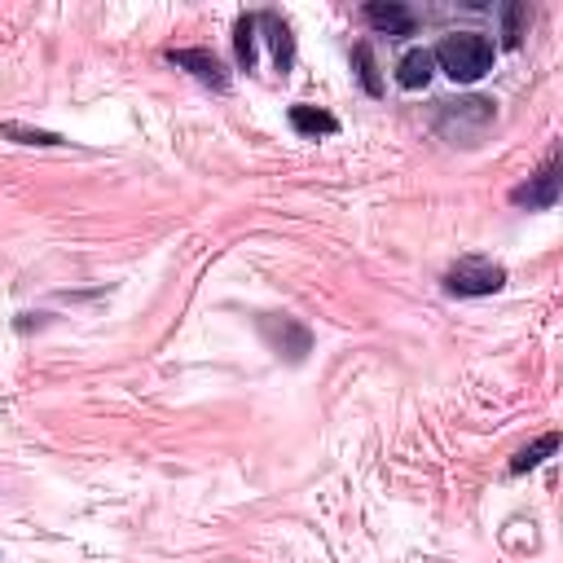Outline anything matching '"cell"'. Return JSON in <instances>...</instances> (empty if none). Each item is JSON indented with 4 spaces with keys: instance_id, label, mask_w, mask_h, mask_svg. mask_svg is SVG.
Masks as SVG:
<instances>
[{
    "instance_id": "12",
    "label": "cell",
    "mask_w": 563,
    "mask_h": 563,
    "mask_svg": "<svg viewBox=\"0 0 563 563\" xmlns=\"http://www.w3.org/2000/svg\"><path fill=\"white\" fill-rule=\"evenodd\" d=\"M352 62H356V75H361L365 92H369V97H383V79H378V66H374V48H369L365 40L352 48Z\"/></svg>"
},
{
    "instance_id": "13",
    "label": "cell",
    "mask_w": 563,
    "mask_h": 563,
    "mask_svg": "<svg viewBox=\"0 0 563 563\" xmlns=\"http://www.w3.org/2000/svg\"><path fill=\"white\" fill-rule=\"evenodd\" d=\"M523 22H528V4H501V44L515 48L523 40Z\"/></svg>"
},
{
    "instance_id": "5",
    "label": "cell",
    "mask_w": 563,
    "mask_h": 563,
    "mask_svg": "<svg viewBox=\"0 0 563 563\" xmlns=\"http://www.w3.org/2000/svg\"><path fill=\"white\" fill-rule=\"evenodd\" d=\"M167 62L189 70L198 84H207L216 92H229V70H224V62L211 48H167Z\"/></svg>"
},
{
    "instance_id": "3",
    "label": "cell",
    "mask_w": 563,
    "mask_h": 563,
    "mask_svg": "<svg viewBox=\"0 0 563 563\" xmlns=\"http://www.w3.org/2000/svg\"><path fill=\"white\" fill-rule=\"evenodd\" d=\"M466 123H471V136H479L488 123H493V101L488 97H462V101H440V132L444 136H466Z\"/></svg>"
},
{
    "instance_id": "4",
    "label": "cell",
    "mask_w": 563,
    "mask_h": 563,
    "mask_svg": "<svg viewBox=\"0 0 563 563\" xmlns=\"http://www.w3.org/2000/svg\"><path fill=\"white\" fill-rule=\"evenodd\" d=\"M559 189H563V163L554 154L537 176H528V185H515L510 189V202L515 207H528V211H545V207L559 202Z\"/></svg>"
},
{
    "instance_id": "14",
    "label": "cell",
    "mask_w": 563,
    "mask_h": 563,
    "mask_svg": "<svg viewBox=\"0 0 563 563\" xmlns=\"http://www.w3.org/2000/svg\"><path fill=\"white\" fill-rule=\"evenodd\" d=\"M0 132H4L9 141H22V145H66V136L44 132V128H22V123H4Z\"/></svg>"
},
{
    "instance_id": "10",
    "label": "cell",
    "mask_w": 563,
    "mask_h": 563,
    "mask_svg": "<svg viewBox=\"0 0 563 563\" xmlns=\"http://www.w3.org/2000/svg\"><path fill=\"white\" fill-rule=\"evenodd\" d=\"M559 449V431H545L541 440H532V444H523L515 457H510V475H523V471H532V466H541L550 453Z\"/></svg>"
},
{
    "instance_id": "8",
    "label": "cell",
    "mask_w": 563,
    "mask_h": 563,
    "mask_svg": "<svg viewBox=\"0 0 563 563\" xmlns=\"http://www.w3.org/2000/svg\"><path fill=\"white\" fill-rule=\"evenodd\" d=\"M435 62H431V48H409L400 62H396V84L400 88H422L431 79Z\"/></svg>"
},
{
    "instance_id": "9",
    "label": "cell",
    "mask_w": 563,
    "mask_h": 563,
    "mask_svg": "<svg viewBox=\"0 0 563 563\" xmlns=\"http://www.w3.org/2000/svg\"><path fill=\"white\" fill-rule=\"evenodd\" d=\"M290 128L299 136H317V132H339V119L317 106H290Z\"/></svg>"
},
{
    "instance_id": "2",
    "label": "cell",
    "mask_w": 563,
    "mask_h": 563,
    "mask_svg": "<svg viewBox=\"0 0 563 563\" xmlns=\"http://www.w3.org/2000/svg\"><path fill=\"white\" fill-rule=\"evenodd\" d=\"M506 286V268L497 260H484V255H462L457 264H449L444 273V290L449 295H462V299H475V295H497Z\"/></svg>"
},
{
    "instance_id": "6",
    "label": "cell",
    "mask_w": 563,
    "mask_h": 563,
    "mask_svg": "<svg viewBox=\"0 0 563 563\" xmlns=\"http://www.w3.org/2000/svg\"><path fill=\"white\" fill-rule=\"evenodd\" d=\"M361 18L378 31V35H387V40H405V35H413V9L409 4H396V0H369L365 9H361Z\"/></svg>"
},
{
    "instance_id": "1",
    "label": "cell",
    "mask_w": 563,
    "mask_h": 563,
    "mask_svg": "<svg viewBox=\"0 0 563 563\" xmlns=\"http://www.w3.org/2000/svg\"><path fill=\"white\" fill-rule=\"evenodd\" d=\"M493 40L479 35V31H453L444 35L435 48H431V62H440V70L453 79V84H475L493 70Z\"/></svg>"
},
{
    "instance_id": "11",
    "label": "cell",
    "mask_w": 563,
    "mask_h": 563,
    "mask_svg": "<svg viewBox=\"0 0 563 563\" xmlns=\"http://www.w3.org/2000/svg\"><path fill=\"white\" fill-rule=\"evenodd\" d=\"M233 48H238V66L251 70L255 66V13H242L233 22Z\"/></svg>"
},
{
    "instance_id": "7",
    "label": "cell",
    "mask_w": 563,
    "mask_h": 563,
    "mask_svg": "<svg viewBox=\"0 0 563 563\" xmlns=\"http://www.w3.org/2000/svg\"><path fill=\"white\" fill-rule=\"evenodd\" d=\"M255 22L268 31V44H273V62H277V70L286 75V70L295 66V40H290V26H286L277 13H255Z\"/></svg>"
}]
</instances>
